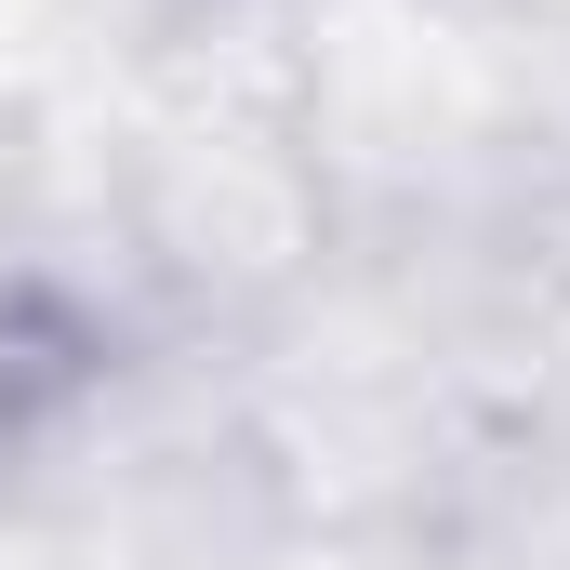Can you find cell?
<instances>
[{"label":"cell","instance_id":"cell-1","mask_svg":"<svg viewBox=\"0 0 570 570\" xmlns=\"http://www.w3.org/2000/svg\"><path fill=\"white\" fill-rule=\"evenodd\" d=\"M107 358H120V332H107L94 292L13 266V279H0V464L40 451V438L67 425V412L107 385Z\"/></svg>","mask_w":570,"mask_h":570}]
</instances>
